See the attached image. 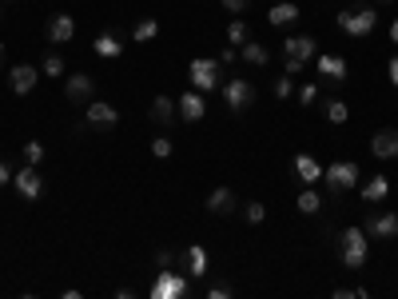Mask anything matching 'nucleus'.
I'll return each mask as SVG.
<instances>
[{"label":"nucleus","instance_id":"obj_1","mask_svg":"<svg viewBox=\"0 0 398 299\" xmlns=\"http://www.w3.org/2000/svg\"><path fill=\"white\" fill-rule=\"evenodd\" d=\"M371 255V236L359 232V227H347V232H338V260L347 272H359L362 263Z\"/></svg>","mask_w":398,"mask_h":299},{"label":"nucleus","instance_id":"obj_2","mask_svg":"<svg viewBox=\"0 0 398 299\" xmlns=\"http://www.w3.org/2000/svg\"><path fill=\"white\" fill-rule=\"evenodd\" d=\"M323 180H327V192H331V196H343V192H350V187H359V164L355 160L327 164Z\"/></svg>","mask_w":398,"mask_h":299},{"label":"nucleus","instance_id":"obj_3","mask_svg":"<svg viewBox=\"0 0 398 299\" xmlns=\"http://www.w3.org/2000/svg\"><path fill=\"white\" fill-rule=\"evenodd\" d=\"M338 28H343L347 36H371L374 28H378V8L359 4V8H350V13H338Z\"/></svg>","mask_w":398,"mask_h":299},{"label":"nucleus","instance_id":"obj_4","mask_svg":"<svg viewBox=\"0 0 398 299\" xmlns=\"http://www.w3.org/2000/svg\"><path fill=\"white\" fill-rule=\"evenodd\" d=\"M315 52H319L315 36H291V40H283L287 76H298V72H303V64H307V60H315Z\"/></svg>","mask_w":398,"mask_h":299},{"label":"nucleus","instance_id":"obj_5","mask_svg":"<svg viewBox=\"0 0 398 299\" xmlns=\"http://www.w3.org/2000/svg\"><path fill=\"white\" fill-rule=\"evenodd\" d=\"M219 92H224V100H227V108H231V112H247L251 104H255V84H251V80H243V76H235V80L219 84Z\"/></svg>","mask_w":398,"mask_h":299},{"label":"nucleus","instance_id":"obj_6","mask_svg":"<svg viewBox=\"0 0 398 299\" xmlns=\"http://www.w3.org/2000/svg\"><path fill=\"white\" fill-rule=\"evenodd\" d=\"M187 76H191V84H195L199 92H215V88L224 84V80H219V60H207V56H195L191 68H187Z\"/></svg>","mask_w":398,"mask_h":299},{"label":"nucleus","instance_id":"obj_7","mask_svg":"<svg viewBox=\"0 0 398 299\" xmlns=\"http://www.w3.org/2000/svg\"><path fill=\"white\" fill-rule=\"evenodd\" d=\"M13 184L25 199H40L44 196V175L36 172V164H25L20 172H13Z\"/></svg>","mask_w":398,"mask_h":299},{"label":"nucleus","instance_id":"obj_8","mask_svg":"<svg viewBox=\"0 0 398 299\" xmlns=\"http://www.w3.org/2000/svg\"><path fill=\"white\" fill-rule=\"evenodd\" d=\"M184 291H187V279L175 275L172 267H163V272L156 275V284H151V299H179Z\"/></svg>","mask_w":398,"mask_h":299},{"label":"nucleus","instance_id":"obj_9","mask_svg":"<svg viewBox=\"0 0 398 299\" xmlns=\"http://www.w3.org/2000/svg\"><path fill=\"white\" fill-rule=\"evenodd\" d=\"M92 92H96V76L72 72L68 80H64V96L72 100V104H84V100H92Z\"/></svg>","mask_w":398,"mask_h":299},{"label":"nucleus","instance_id":"obj_10","mask_svg":"<svg viewBox=\"0 0 398 299\" xmlns=\"http://www.w3.org/2000/svg\"><path fill=\"white\" fill-rule=\"evenodd\" d=\"M36 80H40V72L32 64H13V68H8V88H13L16 96H28V92L36 88Z\"/></svg>","mask_w":398,"mask_h":299},{"label":"nucleus","instance_id":"obj_11","mask_svg":"<svg viewBox=\"0 0 398 299\" xmlns=\"http://www.w3.org/2000/svg\"><path fill=\"white\" fill-rule=\"evenodd\" d=\"M44 36L52 40V44H68V40L76 36V20H72V13H56L44 25Z\"/></svg>","mask_w":398,"mask_h":299},{"label":"nucleus","instance_id":"obj_12","mask_svg":"<svg viewBox=\"0 0 398 299\" xmlns=\"http://www.w3.org/2000/svg\"><path fill=\"white\" fill-rule=\"evenodd\" d=\"M366 236L394 239L398 236V215L394 212H371V220H366Z\"/></svg>","mask_w":398,"mask_h":299},{"label":"nucleus","instance_id":"obj_13","mask_svg":"<svg viewBox=\"0 0 398 299\" xmlns=\"http://www.w3.org/2000/svg\"><path fill=\"white\" fill-rule=\"evenodd\" d=\"M175 112H179V120H187V124L203 120V112H207V104H203V92H184V96L175 100Z\"/></svg>","mask_w":398,"mask_h":299},{"label":"nucleus","instance_id":"obj_14","mask_svg":"<svg viewBox=\"0 0 398 299\" xmlns=\"http://www.w3.org/2000/svg\"><path fill=\"white\" fill-rule=\"evenodd\" d=\"M88 124L92 128H116L120 124V108H112V104H104V100H96V104H88Z\"/></svg>","mask_w":398,"mask_h":299},{"label":"nucleus","instance_id":"obj_15","mask_svg":"<svg viewBox=\"0 0 398 299\" xmlns=\"http://www.w3.org/2000/svg\"><path fill=\"white\" fill-rule=\"evenodd\" d=\"M371 152L378 156V160H394V156H398V132H394V128H383V132H374Z\"/></svg>","mask_w":398,"mask_h":299},{"label":"nucleus","instance_id":"obj_16","mask_svg":"<svg viewBox=\"0 0 398 299\" xmlns=\"http://www.w3.org/2000/svg\"><path fill=\"white\" fill-rule=\"evenodd\" d=\"M315 68H319V76H327V80H347V60L335 56V52L315 56Z\"/></svg>","mask_w":398,"mask_h":299},{"label":"nucleus","instance_id":"obj_17","mask_svg":"<svg viewBox=\"0 0 398 299\" xmlns=\"http://www.w3.org/2000/svg\"><path fill=\"white\" fill-rule=\"evenodd\" d=\"M295 175L303 180V184H319V180H323V164L311 160L307 152H298L295 156Z\"/></svg>","mask_w":398,"mask_h":299},{"label":"nucleus","instance_id":"obj_18","mask_svg":"<svg viewBox=\"0 0 398 299\" xmlns=\"http://www.w3.org/2000/svg\"><path fill=\"white\" fill-rule=\"evenodd\" d=\"M207 212L212 215H231L235 212V192H231V187H215L212 196H207Z\"/></svg>","mask_w":398,"mask_h":299},{"label":"nucleus","instance_id":"obj_19","mask_svg":"<svg viewBox=\"0 0 398 299\" xmlns=\"http://www.w3.org/2000/svg\"><path fill=\"white\" fill-rule=\"evenodd\" d=\"M298 16H303V13H298V4H291V0H279L271 13H267V20H271L275 28H287V25H295Z\"/></svg>","mask_w":398,"mask_h":299},{"label":"nucleus","instance_id":"obj_20","mask_svg":"<svg viewBox=\"0 0 398 299\" xmlns=\"http://www.w3.org/2000/svg\"><path fill=\"white\" fill-rule=\"evenodd\" d=\"M386 196H390V180H386V175H371V180L362 184V199H366V204H383Z\"/></svg>","mask_w":398,"mask_h":299},{"label":"nucleus","instance_id":"obj_21","mask_svg":"<svg viewBox=\"0 0 398 299\" xmlns=\"http://www.w3.org/2000/svg\"><path fill=\"white\" fill-rule=\"evenodd\" d=\"M92 52H96V56H104V60H116V56L124 52V44H120L112 32H100V36L92 40Z\"/></svg>","mask_w":398,"mask_h":299},{"label":"nucleus","instance_id":"obj_22","mask_svg":"<svg viewBox=\"0 0 398 299\" xmlns=\"http://www.w3.org/2000/svg\"><path fill=\"white\" fill-rule=\"evenodd\" d=\"M175 116H179V112H175V100L172 96H156V100H151V120H156V124H172Z\"/></svg>","mask_w":398,"mask_h":299},{"label":"nucleus","instance_id":"obj_23","mask_svg":"<svg viewBox=\"0 0 398 299\" xmlns=\"http://www.w3.org/2000/svg\"><path fill=\"white\" fill-rule=\"evenodd\" d=\"M295 208H298L303 215H319V208H323V196L315 192V184H307V192H298Z\"/></svg>","mask_w":398,"mask_h":299},{"label":"nucleus","instance_id":"obj_24","mask_svg":"<svg viewBox=\"0 0 398 299\" xmlns=\"http://www.w3.org/2000/svg\"><path fill=\"white\" fill-rule=\"evenodd\" d=\"M184 260H187V275H195V279L199 275H207V251L199 248V244L184 251Z\"/></svg>","mask_w":398,"mask_h":299},{"label":"nucleus","instance_id":"obj_25","mask_svg":"<svg viewBox=\"0 0 398 299\" xmlns=\"http://www.w3.org/2000/svg\"><path fill=\"white\" fill-rule=\"evenodd\" d=\"M156 32H160V20H156V16H144V20L132 25V40H136V44H148Z\"/></svg>","mask_w":398,"mask_h":299},{"label":"nucleus","instance_id":"obj_26","mask_svg":"<svg viewBox=\"0 0 398 299\" xmlns=\"http://www.w3.org/2000/svg\"><path fill=\"white\" fill-rule=\"evenodd\" d=\"M243 60H247V64H255V68H267L271 52L263 48V44H251V40H247V44H243Z\"/></svg>","mask_w":398,"mask_h":299},{"label":"nucleus","instance_id":"obj_27","mask_svg":"<svg viewBox=\"0 0 398 299\" xmlns=\"http://www.w3.org/2000/svg\"><path fill=\"white\" fill-rule=\"evenodd\" d=\"M251 40V28L243 25V20H231L227 25V44H247Z\"/></svg>","mask_w":398,"mask_h":299},{"label":"nucleus","instance_id":"obj_28","mask_svg":"<svg viewBox=\"0 0 398 299\" xmlns=\"http://www.w3.org/2000/svg\"><path fill=\"white\" fill-rule=\"evenodd\" d=\"M347 104H343V100H327V120H331V124H347Z\"/></svg>","mask_w":398,"mask_h":299},{"label":"nucleus","instance_id":"obj_29","mask_svg":"<svg viewBox=\"0 0 398 299\" xmlns=\"http://www.w3.org/2000/svg\"><path fill=\"white\" fill-rule=\"evenodd\" d=\"M64 72H68L64 56L60 52H48V56H44V76H64Z\"/></svg>","mask_w":398,"mask_h":299},{"label":"nucleus","instance_id":"obj_30","mask_svg":"<svg viewBox=\"0 0 398 299\" xmlns=\"http://www.w3.org/2000/svg\"><path fill=\"white\" fill-rule=\"evenodd\" d=\"M243 215H247V224H263V220H267V208H263L259 199H251L247 208H243Z\"/></svg>","mask_w":398,"mask_h":299},{"label":"nucleus","instance_id":"obj_31","mask_svg":"<svg viewBox=\"0 0 398 299\" xmlns=\"http://www.w3.org/2000/svg\"><path fill=\"white\" fill-rule=\"evenodd\" d=\"M151 156L167 160V156H172V140H167V136H156V140H151Z\"/></svg>","mask_w":398,"mask_h":299},{"label":"nucleus","instance_id":"obj_32","mask_svg":"<svg viewBox=\"0 0 398 299\" xmlns=\"http://www.w3.org/2000/svg\"><path fill=\"white\" fill-rule=\"evenodd\" d=\"M40 160H44V144H36V140L25 144V164H40Z\"/></svg>","mask_w":398,"mask_h":299},{"label":"nucleus","instance_id":"obj_33","mask_svg":"<svg viewBox=\"0 0 398 299\" xmlns=\"http://www.w3.org/2000/svg\"><path fill=\"white\" fill-rule=\"evenodd\" d=\"M275 96H279V100H287V96H291V76H279V80H275Z\"/></svg>","mask_w":398,"mask_h":299},{"label":"nucleus","instance_id":"obj_34","mask_svg":"<svg viewBox=\"0 0 398 299\" xmlns=\"http://www.w3.org/2000/svg\"><path fill=\"white\" fill-rule=\"evenodd\" d=\"M319 100V84H303V92H298V104H315Z\"/></svg>","mask_w":398,"mask_h":299},{"label":"nucleus","instance_id":"obj_35","mask_svg":"<svg viewBox=\"0 0 398 299\" xmlns=\"http://www.w3.org/2000/svg\"><path fill=\"white\" fill-rule=\"evenodd\" d=\"M335 299H366V291H355V287H335Z\"/></svg>","mask_w":398,"mask_h":299},{"label":"nucleus","instance_id":"obj_36","mask_svg":"<svg viewBox=\"0 0 398 299\" xmlns=\"http://www.w3.org/2000/svg\"><path fill=\"white\" fill-rule=\"evenodd\" d=\"M207 299H231V287H227V284H212V287H207Z\"/></svg>","mask_w":398,"mask_h":299},{"label":"nucleus","instance_id":"obj_37","mask_svg":"<svg viewBox=\"0 0 398 299\" xmlns=\"http://www.w3.org/2000/svg\"><path fill=\"white\" fill-rule=\"evenodd\" d=\"M386 76H390V84L398 88V56H390V64H386Z\"/></svg>","mask_w":398,"mask_h":299},{"label":"nucleus","instance_id":"obj_38","mask_svg":"<svg viewBox=\"0 0 398 299\" xmlns=\"http://www.w3.org/2000/svg\"><path fill=\"white\" fill-rule=\"evenodd\" d=\"M224 8H227V13H243V8H247V0H224Z\"/></svg>","mask_w":398,"mask_h":299},{"label":"nucleus","instance_id":"obj_39","mask_svg":"<svg viewBox=\"0 0 398 299\" xmlns=\"http://www.w3.org/2000/svg\"><path fill=\"white\" fill-rule=\"evenodd\" d=\"M8 180H13V168H8V164H4V160H0V187H4V184H8Z\"/></svg>","mask_w":398,"mask_h":299},{"label":"nucleus","instance_id":"obj_40","mask_svg":"<svg viewBox=\"0 0 398 299\" xmlns=\"http://www.w3.org/2000/svg\"><path fill=\"white\" fill-rule=\"evenodd\" d=\"M156 263H160V267H172V251H156Z\"/></svg>","mask_w":398,"mask_h":299},{"label":"nucleus","instance_id":"obj_41","mask_svg":"<svg viewBox=\"0 0 398 299\" xmlns=\"http://www.w3.org/2000/svg\"><path fill=\"white\" fill-rule=\"evenodd\" d=\"M390 40H394V44H398V20H394V25H390Z\"/></svg>","mask_w":398,"mask_h":299},{"label":"nucleus","instance_id":"obj_42","mask_svg":"<svg viewBox=\"0 0 398 299\" xmlns=\"http://www.w3.org/2000/svg\"><path fill=\"white\" fill-rule=\"evenodd\" d=\"M0 64H4V44H0Z\"/></svg>","mask_w":398,"mask_h":299},{"label":"nucleus","instance_id":"obj_43","mask_svg":"<svg viewBox=\"0 0 398 299\" xmlns=\"http://www.w3.org/2000/svg\"><path fill=\"white\" fill-rule=\"evenodd\" d=\"M386 4H394V0H386Z\"/></svg>","mask_w":398,"mask_h":299}]
</instances>
